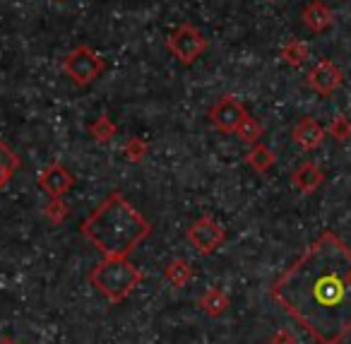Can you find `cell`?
<instances>
[{
  "label": "cell",
  "instance_id": "obj_1",
  "mask_svg": "<svg viewBox=\"0 0 351 344\" xmlns=\"http://www.w3.org/2000/svg\"><path fill=\"white\" fill-rule=\"evenodd\" d=\"M269 294L317 344H341L351 334V248L320 233Z\"/></svg>",
  "mask_w": 351,
  "mask_h": 344
},
{
  "label": "cell",
  "instance_id": "obj_2",
  "mask_svg": "<svg viewBox=\"0 0 351 344\" xmlns=\"http://www.w3.org/2000/svg\"><path fill=\"white\" fill-rule=\"evenodd\" d=\"M149 231V222L121 193H111L82 222V233L104 257H128Z\"/></svg>",
  "mask_w": 351,
  "mask_h": 344
},
{
  "label": "cell",
  "instance_id": "obj_3",
  "mask_svg": "<svg viewBox=\"0 0 351 344\" xmlns=\"http://www.w3.org/2000/svg\"><path fill=\"white\" fill-rule=\"evenodd\" d=\"M89 282L111 303H121V301H125L140 286L142 272L128 257H104L89 272Z\"/></svg>",
  "mask_w": 351,
  "mask_h": 344
},
{
  "label": "cell",
  "instance_id": "obj_4",
  "mask_svg": "<svg viewBox=\"0 0 351 344\" xmlns=\"http://www.w3.org/2000/svg\"><path fill=\"white\" fill-rule=\"evenodd\" d=\"M65 73L73 82L77 84H89L92 80H97L104 73V60L94 54L92 49L82 46V49L73 51V54L65 58Z\"/></svg>",
  "mask_w": 351,
  "mask_h": 344
},
{
  "label": "cell",
  "instance_id": "obj_5",
  "mask_svg": "<svg viewBox=\"0 0 351 344\" xmlns=\"http://www.w3.org/2000/svg\"><path fill=\"white\" fill-rule=\"evenodd\" d=\"M188 241L197 248V253L207 255V253H215L217 248L224 246L226 231L219 222H215L212 217H200L191 229H188Z\"/></svg>",
  "mask_w": 351,
  "mask_h": 344
},
{
  "label": "cell",
  "instance_id": "obj_6",
  "mask_svg": "<svg viewBox=\"0 0 351 344\" xmlns=\"http://www.w3.org/2000/svg\"><path fill=\"white\" fill-rule=\"evenodd\" d=\"M207 49V41L202 39V34L191 25H183L169 36V51L183 63L195 60L202 51Z\"/></svg>",
  "mask_w": 351,
  "mask_h": 344
},
{
  "label": "cell",
  "instance_id": "obj_7",
  "mask_svg": "<svg viewBox=\"0 0 351 344\" xmlns=\"http://www.w3.org/2000/svg\"><path fill=\"white\" fill-rule=\"evenodd\" d=\"M245 118H248V113H245V108L241 106L234 97H224L219 104H215V108L210 111V121L224 133H236V128H239Z\"/></svg>",
  "mask_w": 351,
  "mask_h": 344
},
{
  "label": "cell",
  "instance_id": "obj_8",
  "mask_svg": "<svg viewBox=\"0 0 351 344\" xmlns=\"http://www.w3.org/2000/svg\"><path fill=\"white\" fill-rule=\"evenodd\" d=\"M308 84H311L320 97H330L341 84V70L337 68L332 60H320V63L308 73Z\"/></svg>",
  "mask_w": 351,
  "mask_h": 344
},
{
  "label": "cell",
  "instance_id": "obj_9",
  "mask_svg": "<svg viewBox=\"0 0 351 344\" xmlns=\"http://www.w3.org/2000/svg\"><path fill=\"white\" fill-rule=\"evenodd\" d=\"M73 176L65 166L60 164H51L44 169V174L39 176V185L51 195V198H63L70 188H73Z\"/></svg>",
  "mask_w": 351,
  "mask_h": 344
},
{
  "label": "cell",
  "instance_id": "obj_10",
  "mask_svg": "<svg viewBox=\"0 0 351 344\" xmlns=\"http://www.w3.org/2000/svg\"><path fill=\"white\" fill-rule=\"evenodd\" d=\"M291 181H293V185L301 190V193L311 195V193H315V190L320 188L322 181H325V176H322L320 166H315L313 161H306V164H301L296 171H293Z\"/></svg>",
  "mask_w": 351,
  "mask_h": 344
},
{
  "label": "cell",
  "instance_id": "obj_11",
  "mask_svg": "<svg viewBox=\"0 0 351 344\" xmlns=\"http://www.w3.org/2000/svg\"><path fill=\"white\" fill-rule=\"evenodd\" d=\"M322 137H325V130H322L320 123L313 121V118H303V121L293 128V140H296L303 150H315L322 142Z\"/></svg>",
  "mask_w": 351,
  "mask_h": 344
},
{
  "label": "cell",
  "instance_id": "obj_12",
  "mask_svg": "<svg viewBox=\"0 0 351 344\" xmlns=\"http://www.w3.org/2000/svg\"><path fill=\"white\" fill-rule=\"evenodd\" d=\"M332 12H330V8L325 5V3H317V0H313L311 5L303 10V22H306V27L308 30H313V32H325L327 27L332 25Z\"/></svg>",
  "mask_w": 351,
  "mask_h": 344
},
{
  "label": "cell",
  "instance_id": "obj_13",
  "mask_svg": "<svg viewBox=\"0 0 351 344\" xmlns=\"http://www.w3.org/2000/svg\"><path fill=\"white\" fill-rule=\"evenodd\" d=\"M229 306H231V299L219 289V286H215V289L205 291V294L200 296L202 313L210 315V318H219V315H224L226 310H229Z\"/></svg>",
  "mask_w": 351,
  "mask_h": 344
},
{
  "label": "cell",
  "instance_id": "obj_14",
  "mask_svg": "<svg viewBox=\"0 0 351 344\" xmlns=\"http://www.w3.org/2000/svg\"><path fill=\"white\" fill-rule=\"evenodd\" d=\"M164 279L169 282L171 286H176V289H181V286H186L188 282L193 279V265L181 260V257H176V260H171L169 265H166Z\"/></svg>",
  "mask_w": 351,
  "mask_h": 344
},
{
  "label": "cell",
  "instance_id": "obj_15",
  "mask_svg": "<svg viewBox=\"0 0 351 344\" xmlns=\"http://www.w3.org/2000/svg\"><path fill=\"white\" fill-rule=\"evenodd\" d=\"M17 169H20V159H17V154L5 145V142H0V190L10 183V179L15 176Z\"/></svg>",
  "mask_w": 351,
  "mask_h": 344
},
{
  "label": "cell",
  "instance_id": "obj_16",
  "mask_svg": "<svg viewBox=\"0 0 351 344\" xmlns=\"http://www.w3.org/2000/svg\"><path fill=\"white\" fill-rule=\"evenodd\" d=\"M245 161H248L250 166H253L255 171H260V174H265V171H269L274 166V154L267 150V147L263 145H255L253 150L248 152V157H245Z\"/></svg>",
  "mask_w": 351,
  "mask_h": 344
},
{
  "label": "cell",
  "instance_id": "obj_17",
  "mask_svg": "<svg viewBox=\"0 0 351 344\" xmlns=\"http://www.w3.org/2000/svg\"><path fill=\"white\" fill-rule=\"evenodd\" d=\"M89 133L97 142H111L116 137V123L108 116H99L97 121L89 126Z\"/></svg>",
  "mask_w": 351,
  "mask_h": 344
},
{
  "label": "cell",
  "instance_id": "obj_18",
  "mask_svg": "<svg viewBox=\"0 0 351 344\" xmlns=\"http://www.w3.org/2000/svg\"><path fill=\"white\" fill-rule=\"evenodd\" d=\"M236 135H239V140L248 142V145H258V140L263 137V126H260L255 118L248 116L239 128H236Z\"/></svg>",
  "mask_w": 351,
  "mask_h": 344
},
{
  "label": "cell",
  "instance_id": "obj_19",
  "mask_svg": "<svg viewBox=\"0 0 351 344\" xmlns=\"http://www.w3.org/2000/svg\"><path fill=\"white\" fill-rule=\"evenodd\" d=\"M282 56H284V60H287L289 65H301L303 60L308 58V46L301 44V41H291V44L284 46Z\"/></svg>",
  "mask_w": 351,
  "mask_h": 344
},
{
  "label": "cell",
  "instance_id": "obj_20",
  "mask_svg": "<svg viewBox=\"0 0 351 344\" xmlns=\"http://www.w3.org/2000/svg\"><path fill=\"white\" fill-rule=\"evenodd\" d=\"M327 133H330V135L335 137V140H339V142L349 140V137H351V121L346 116H337L335 121L330 123Z\"/></svg>",
  "mask_w": 351,
  "mask_h": 344
},
{
  "label": "cell",
  "instance_id": "obj_21",
  "mask_svg": "<svg viewBox=\"0 0 351 344\" xmlns=\"http://www.w3.org/2000/svg\"><path fill=\"white\" fill-rule=\"evenodd\" d=\"M46 217H49L53 224L65 222V219H68V207L63 205V200H60V198H51V203L46 205Z\"/></svg>",
  "mask_w": 351,
  "mask_h": 344
},
{
  "label": "cell",
  "instance_id": "obj_22",
  "mask_svg": "<svg viewBox=\"0 0 351 344\" xmlns=\"http://www.w3.org/2000/svg\"><path fill=\"white\" fill-rule=\"evenodd\" d=\"M145 154H147V145H145V140H140V137H132V140H128L125 142V157L130 161H142L145 159Z\"/></svg>",
  "mask_w": 351,
  "mask_h": 344
},
{
  "label": "cell",
  "instance_id": "obj_23",
  "mask_svg": "<svg viewBox=\"0 0 351 344\" xmlns=\"http://www.w3.org/2000/svg\"><path fill=\"white\" fill-rule=\"evenodd\" d=\"M269 344H298V342H296V334H293L291 330L279 328L277 332L269 337Z\"/></svg>",
  "mask_w": 351,
  "mask_h": 344
},
{
  "label": "cell",
  "instance_id": "obj_24",
  "mask_svg": "<svg viewBox=\"0 0 351 344\" xmlns=\"http://www.w3.org/2000/svg\"><path fill=\"white\" fill-rule=\"evenodd\" d=\"M0 344H22V342H12V339H3Z\"/></svg>",
  "mask_w": 351,
  "mask_h": 344
}]
</instances>
